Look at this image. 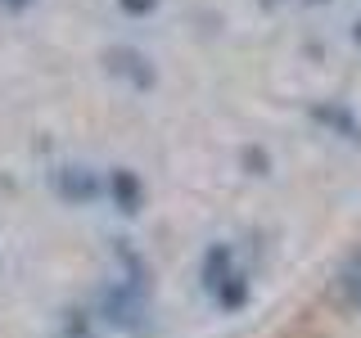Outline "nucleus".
Here are the masks:
<instances>
[{
  "label": "nucleus",
  "instance_id": "5",
  "mask_svg": "<svg viewBox=\"0 0 361 338\" xmlns=\"http://www.w3.org/2000/svg\"><path fill=\"white\" fill-rule=\"evenodd\" d=\"M240 163H244V172H248V176H271V158H267L262 144L244 149V154H240Z\"/></svg>",
  "mask_w": 361,
  "mask_h": 338
},
{
  "label": "nucleus",
  "instance_id": "3",
  "mask_svg": "<svg viewBox=\"0 0 361 338\" xmlns=\"http://www.w3.org/2000/svg\"><path fill=\"white\" fill-rule=\"evenodd\" d=\"M109 199L122 217H135L145 208V180L131 172V167H113L109 172Z\"/></svg>",
  "mask_w": 361,
  "mask_h": 338
},
{
  "label": "nucleus",
  "instance_id": "7",
  "mask_svg": "<svg viewBox=\"0 0 361 338\" xmlns=\"http://www.w3.org/2000/svg\"><path fill=\"white\" fill-rule=\"evenodd\" d=\"M0 5H9V9H23V5H32V0H0Z\"/></svg>",
  "mask_w": 361,
  "mask_h": 338
},
{
  "label": "nucleus",
  "instance_id": "4",
  "mask_svg": "<svg viewBox=\"0 0 361 338\" xmlns=\"http://www.w3.org/2000/svg\"><path fill=\"white\" fill-rule=\"evenodd\" d=\"M330 302H334L338 320H343V330L353 334V338H361V307H357V302H348L343 293L334 289V280H330ZM307 338H338V334H330V330H321V334H307Z\"/></svg>",
  "mask_w": 361,
  "mask_h": 338
},
{
  "label": "nucleus",
  "instance_id": "1",
  "mask_svg": "<svg viewBox=\"0 0 361 338\" xmlns=\"http://www.w3.org/2000/svg\"><path fill=\"white\" fill-rule=\"evenodd\" d=\"M54 194L63 203H73V208H82V203H95L104 194V180L82 163H63V167H54Z\"/></svg>",
  "mask_w": 361,
  "mask_h": 338
},
{
  "label": "nucleus",
  "instance_id": "6",
  "mask_svg": "<svg viewBox=\"0 0 361 338\" xmlns=\"http://www.w3.org/2000/svg\"><path fill=\"white\" fill-rule=\"evenodd\" d=\"M118 9H122V14H131V18H145V14H154V9H158V0H118Z\"/></svg>",
  "mask_w": 361,
  "mask_h": 338
},
{
  "label": "nucleus",
  "instance_id": "8",
  "mask_svg": "<svg viewBox=\"0 0 361 338\" xmlns=\"http://www.w3.org/2000/svg\"><path fill=\"white\" fill-rule=\"evenodd\" d=\"M353 37H357V45H361V23H357V27H353Z\"/></svg>",
  "mask_w": 361,
  "mask_h": 338
},
{
  "label": "nucleus",
  "instance_id": "2",
  "mask_svg": "<svg viewBox=\"0 0 361 338\" xmlns=\"http://www.w3.org/2000/svg\"><path fill=\"white\" fill-rule=\"evenodd\" d=\"M104 68L113 77H122V82H131L135 90H149L154 86V63L145 59L140 50H131V45H113L104 54Z\"/></svg>",
  "mask_w": 361,
  "mask_h": 338
}]
</instances>
